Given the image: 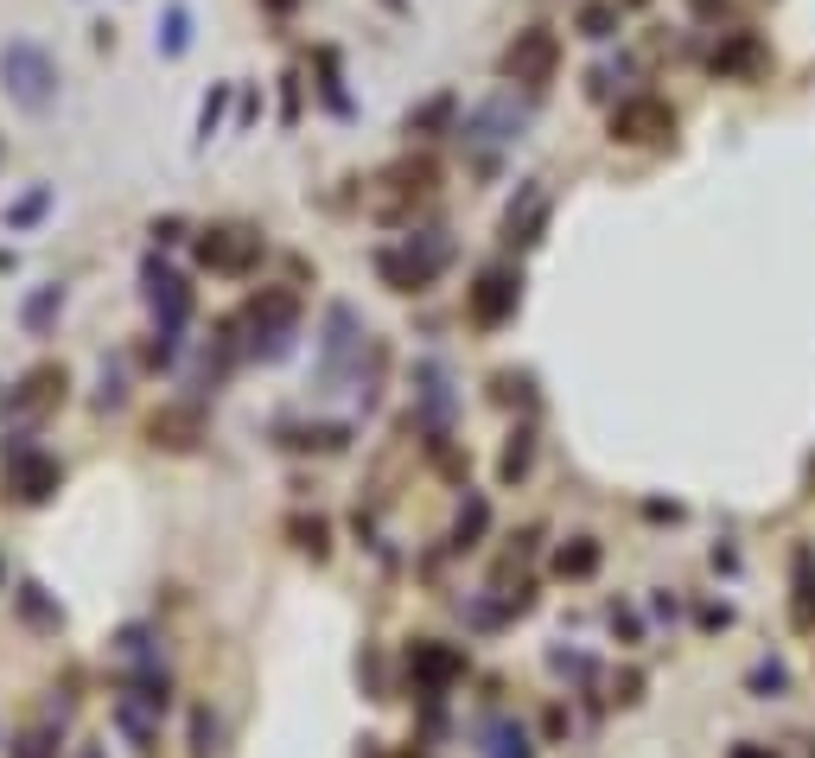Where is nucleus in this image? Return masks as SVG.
I'll list each match as a JSON object with an SVG mask.
<instances>
[{"instance_id": "obj_13", "label": "nucleus", "mask_w": 815, "mask_h": 758, "mask_svg": "<svg viewBox=\"0 0 815 758\" xmlns=\"http://www.w3.org/2000/svg\"><path fill=\"white\" fill-rule=\"evenodd\" d=\"M446 115H453V96H433V102H427L421 115H408V128H440Z\"/></svg>"}, {"instance_id": "obj_16", "label": "nucleus", "mask_w": 815, "mask_h": 758, "mask_svg": "<svg viewBox=\"0 0 815 758\" xmlns=\"http://www.w3.org/2000/svg\"><path fill=\"white\" fill-rule=\"evenodd\" d=\"M688 7H695L701 20H720V13H726V0H688Z\"/></svg>"}, {"instance_id": "obj_9", "label": "nucleus", "mask_w": 815, "mask_h": 758, "mask_svg": "<svg viewBox=\"0 0 815 758\" xmlns=\"http://www.w3.org/2000/svg\"><path fill=\"white\" fill-rule=\"evenodd\" d=\"M185 45H192V13H185L179 0H172V7H166V20H160V51H166V58H179Z\"/></svg>"}, {"instance_id": "obj_3", "label": "nucleus", "mask_w": 815, "mask_h": 758, "mask_svg": "<svg viewBox=\"0 0 815 758\" xmlns=\"http://www.w3.org/2000/svg\"><path fill=\"white\" fill-rule=\"evenodd\" d=\"M204 268H217V274H242V268H255V255H262V236H249V230H204Z\"/></svg>"}, {"instance_id": "obj_4", "label": "nucleus", "mask_w": 815, "mask_h": 758, "mask_svg": "<svg viewBox=\"0 0 815 758\" xmlns=\"http://www.w3.org/2000/svg\"><path fill=\"white\" fill-rule=\"evenodd\" d=\"M669 128H675V115H669V102H656V96H631V102L612 115V134H618V141H663Z\"/></svg>"}, {"instance_id": "obj_8", "label": "nucleus", "mask_w": 815, "mask_h": 758, "mask_svg": "<svg viewBox=\"0 0 815 758\" xmlns=\"http://www.w3.org/2000/svg\"><path fill=\"white\" fill-rule=\"evenodd\" d=\"M147 434L166 440V446H192L198 440V415H192V408H166V415H153Z\"/></svg>"}, {"instance_id": "obj_14", "label": "nucleus", "mask_w": 815, "mask_h": 758, "mask_svg": "<svg viewBox=\"0 0 815 758\" xmlns=\"http://www.w3.org/2000/svg\"><path fill=\"white\" fill-rule=\"evenodd\" d=\"M45 198H51V192H45V185H39V192H32V198H20V204H13V223H32V217H39V211H45Z\"/></svg>"}, {"instance_id": "obj_11", "label": "nucleus", "mask_w": 815, "mask_h": 758, "mask_svg": "<svg viewBox=\"0 0 815 758\" xmlns=\"http://www.w3.org/2000/svg\"><path fill=\"white\" fill-rule=\"evenodd\" d=\"M580 32H586V39H612V32H618V7L586 0V7H580Z\"/></svg>"}, {"instance_id": "obj_7", "label": "nucleus", "mask_w": 815, "mask_h": 758, "mask_svg": "<svg viewBox=\"0 0 815 758\" xmlns=\"http://www.w3.org/2000/svg\"><path fill=\"white\" fill-rule=\"evenodd\" d=\"M510 306H516V281H510V274H484V281L472 287V313H478L484 325H497Z\"/></svg>"}, {"instance_id": "obj_2", "label": "nucleus", "mask_w": 815, "mask_h": 758, "mask_svg": "<svg viewBox=\"0 0 815 758\" xmlns=\"http://www.w3.org/2000/svg\"><path fill=\"white\" fill-rule=\"evenodd\" d=\"M554 58H561V39H554L548 26H529V32H516V45L504 51V77H516V83H548Z\"/></svg>"}, {"instance_id": "obj_5", "label": "nucleus", "mask_w": 815, "mask_h": 758, "mask_svg": "<svg viewBox=\"0 0 815 758\" xmlns=\"http://www.w3.org/2000/svg\"><path fill=\"white\" fill-rule=\"evenodd\" d=\"M147 300H153V313H160L166 332H179V325H185V306H192V294H185V281H179L172 268H160V262L147 268Z\"/></svg>"}, {"instance_id": "obj_15", "label": "nucleus", "mask_w": 815, "mask_h": 758, "mask_svg": "<svg viewBox=\"0 0 815 758\" xmlns=\"http://www.w3.org/2000/svg\"><path fill=\"white\" fill-rule=\"evenodd\" d=\"M223 96H230V90H211V102H204V134L217 128V115H223Z\"/></svg>"}, {"instance_id": "obj_6", "label": "nucleus", "mask_w": 815, "mask_h": 758, "mask_svg": "<svg viewBox=\"0 0 815 758\" xmlns=\"http://www.w3.org/2000/svg\"><path fill=\"white\" fill-rule=\"evenodd\" d=\"M7 485L26 497V504H39V497L58 485V465L39 459V453H13V472H7Z\"/></svg>"}, {"instance_id": "obj_12", "label": "nucleus", "mask_w": 815, "mask_h": 758, "mask_svg": "<svg viewBox=\"0 0 815 758\" xmlns=\"http://www.w3.org/2000/svg\"><path fill=\"white\" fill-rule=\"evenodd\" d=\"M58 287H39V294H32L26 300V332H45V325H51V313H58Z\"/></svg>"}, {"instance_id": "obj_1", "label": "nucleus", "mask_w": 815, "mask_h": 758, "mask_svg": "<svg viewBox=\"0 0 815 758\" xmlns=\"http://www.w3.org/2000/svg\"><path fill=\"white\" fill-rule=\"evenodd\" d=\"M0 90H7L20 109H51V96H58V64H51V51L45 45H32V39H13L7 51H0Z\"/></svg>"}, {"instance_id": "obj_10", "label": "nucleus", "mask_w": 815, "mask_h": 758, "mask_svg": "<svg viewBox=\"0 0 815 758\" xmlns=\"http://www.w3.org/2000/svg\"><path fill=\"white\" fill-rule=\"evenodd\" d=\"M758 58H765V45H758L752 32H739V39L726 45V51H714V71H752Z\"/></svg>"}]
</instances>
